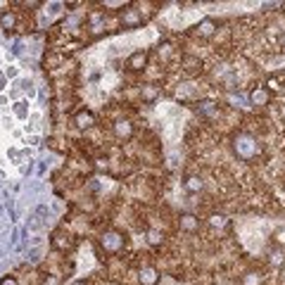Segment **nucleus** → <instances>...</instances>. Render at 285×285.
I'll return each mask as SVG.
<instances>
[{
  "instance_id": "1",
  "label": "nucleus",
  "mask_w": 285,
  "mask_h": 285,
  "mask_svg": "<svg viewBox=\"0 0 285 285\" xmlns=\"http://www.w3.org/2000/svg\"><path fill=\"white\" fill-rule=\"evenodd\" d=\"M230 147H233V154H236L238 160L243 162H254L262 154V143H259L252 133L247 131H238L233 133V138H230Z\"/></svg>"
},
{
  "instance_id": "2",
  "label": "nucleus",
  "mask_w": 285,
  "mask_h": 285,
  "mask_svg": "<svg viewBox=\"0 0 285 285\" xmlns=\"http://www.w3.org/2000/svg\"><path fill=\"white\" fill-rule=\"evenodd\" d=\"M97 245H100V250H102L105 254H119V252L126 247V236L117 228H110L100 236Z\"/></svg>"
},
{
  "instance_id": "3",
  "label": "nucleus",
  "mask_w": 285,
  "mask_h": 285,
  "mask_svg": "<svg viewBox=\"0 0 285 285\" xmlns=\"http://www.w3.org/2000/svg\"><path fill=\"white\" fill-rule=\"evenodd\" d=\"M119 21H121L124 29H140L143 21H145V17H143V12H140L138 7L126 5L124 10H121V14H119Z\"/></svg>"
},
{
  "instance_id": "4",
  "label": "nucleus",
  "mask_w": 285,
  "mask_h": 285,
  "mask_svg": "<svg viewBox=\"0 0 285 285\" xmlns=\"http://www.w3.org/2000/svg\"><path fill=\"white\" fill-rule=\"evenodd\" d=\"M112 133H114V138L117 140H131L133 138V133H136V126H133L131 119H126V117H119L112 121Z\"/></svg>"
},
{
  "instance_id": "5",
  "label": "nucleus",
  "mask_w": 285,
  "mask_h": 285,
  "mask_svg": "<svg viewBox=\"0 0 285 285\" xmlns=\"http://www.w3.org/2000/svg\"><path fill=\"white\" fill-rule=\"evenodd\" d=\"M147 60H150V53H147V50H136V53H131V55L126 57V69L131 71V74L145 71Z\"/></svg>"
},
{
  "instance_id": "6",
  "label": "nucleus",
  "mask_w": 285,
  "mask_h": 285,
  "mask_svg": "<svg viewBox=\"0 0 285 285\" xmlns=\"http://www.w3.org/2000/svg\"><path fill=\"white\" fill-rule=\"evenodd\" d=\"M216 31H219V21H216L214 17H204V19H202L200 24H195V29H193V34L197 36V38H204V41L214 38Z\"/></svg>"
},
{
  "instance_id": "7",
  "label": "nucleus",
  "mask_w": 285,
  "mask_h": 285,
  "mask_svg": "<svg viewBox=\"0 0 285 285\" xmlns=\"http://www.w3.org/2000/svg\"><path fill=\"white\" fill-rule=\"evenodd\" d=\"M160 278H162V273H160L157 266H152V264L140 266V271H138V283L140 285H160Z\"/></svg>"
},
{
  "instance_id": "8",
  "label": "nucleus",
  "mask_w": 285,
  "mask_h": 285,
  "mask_svg": "<svg viewBox=\"0 0 285 285\" xmlns=\"http://www.w3.org/2000/svg\"><path fill=\"white\" fill-rule=\"evenodd\" d=\"M50 245H53L57 252H69L71 247H74V238H71L69 233H64V230H57V233H53Z\"/></svg>"
},
{
  "instance_id": "9",
  "label": "nucleus",
  "mask_w": 285,
  "mask_h": 285,
  "mask_svg": "<svg viewBox=\"0 0 285 285\" xmlns=\"http://www.w3.org/2000/svg\"><path fill=\"white\" fill-rule=\"evenodd\" d=\"M74 124H76V128H81V131H91L93 126H95V114H93L91 110H79L76 114H74Z\"/></svg>"
},
{
  "instance_id": "10",
  "label": "nucleus",
  "mask_w": 285,
  "mask_h": 285,
  "mask_svg": "<svg viewBox=\"0 0 285 285\" xmlns=\"http://www.w3.org/2000/svg\"><path fill=\"white\" fill-rule=\"evenodd\" d=\"M178 228H181L183 233H197V230H200V216L190 214V212L181 214L178 216Z\"/></svg>"
},
{
  "instance_id": "11",
  "label": "nucleus",
  "mask_w": 285,
  "mask_h": 285,
  "mask_svg": "<svg viewBox=\"0 0 285 285\" xmlns=\"http://www.w3.org/2000/svg\"><path fill=\"white\" fill-rule=\"evenodd\" d=\"M183 188H186V193L190 195H200L202 190H204V178L197 174H188L186 178H183Z\"/></svg>"
},
{
  "instance_id": "12",
  "label": "nucleus",
  "mask_w": 285,
  "mask_h": 285,
  "mask_svg": "<svg viewBox=\"0 0 285 285\" xmlns=\"http://www.w3.org/2000/svg\"><path fill=\"white\" fill-rule=\"evenodd\" d=\"M207 226L214 230H228L230 228V219L226 214H221V212H214V214L207 216Z\"/></svg>"
},
{
  "instance_id": "13",
  "label": "nucleus",
  "mask_w": 285,
  "mask_h": 285,
  "mask_svg": "<svg viewBox=\"0 0 285 285\" xmlns=\"http://www.w3.org/2000/svg\"><path fill=\"white\" fill-rule=\"evenodd\" d=\"M269 100H271V93L266 91L264 86H257V88H252L250 102L254 105V107H264V105H269Z\"/></svg>"
},
{
  "instance_id": "14",
  "label": "nucleus",
  "mask_w": 285,
  "mask_h": 285,
  "mask_svg": "<svg viewBox=\"0 0 285 285\" xmlns=\"http://www.w3.org/2000/svg\"><path fill=\"white\" fill-rule=\"evenodd\" d=\"M160 95H162V88L157 84H145L143 88H140V100H143L145 105H152Z\"/></svg>"
},
{
  "instance_id": "15",
  "label": "nucleus",
  "mask_w": 285,
  "mask_h": 285,
  "mask_svg": "<svg viewBox=\"0 0 285 285\" xmlns=\"http://www.w3.org/2000/svg\"><path fill=\"white\" fill-rule=\"evenodd\" d=\"M14 27H17V14H14V10H3L0 12V29L12 31Z\"/></svg>"
},
{
  "instance_id": "16",
  "label": "nucleus",
  "mask_w": 285,
  "mask_h": 285,
  "mask_svg": "<svg viewBox=\"0 0 285 285\" xmlns=\"http://www.w3.org/2000/svg\"><path fill=\"white\" fill-rule=\"evenodd\" d=\"M264 273L262 271H245L243 278H240V285H264Z\"/></svg>"
},
{
  "instance_id": "17",
  "label": "nucleus",
  "mask_w": 285,
  "mask_h": 285,
  "mask_svg": "<svg viewBox=\"0 0 285 285\" xmlns=\"http://www.w3.org/2000/svg\"><path fill=\"white\" fill-rule=\"evenodd\" d=\"M195 110L200 112V114H207L209 117V114H216V112H219V105H216L214 100H200Z\"/></svg>"
},
{
  "instance_id": "18",
  "label": "nucleus",
  "mask_w": 285,
  "mask_h": 285,
  "mask_svg": "<svg viewBox=\"0 0 285 285\" xmlns=\"http://www.w3.org/2000/svg\"><path fill=\"white\" fill-rule=\"evenodd\" d=\"M264 88L269 93H280L285 88V86H283V79H280V76H269V81H266Z\"/></svg>"
},
{
  "instance_id": "19",
  "label": "nucleus",
  "mask_w": 285,
  "mask_h": 285,
  "mask_svg": "<svg viewBox=\"0 0 285 285\" xmlns=\"http://www.w3.org/2000/svg\"><path fill=\"white\" fill-rule=\"evenodd\" d=\"M147 243L152 245V247L162 245V243H164V233H162V230H157V228H150V230H147Z\"/></svg>"
},
{
  "instance_id": "20",
  "label": "nucleus",
  "mask_w": 285,
  "mask_h": 285,
  "mask_svg": "<svg viewBox=\"0 0 285 285\" xmlns=\"http://www.w3.org/2000/svg\"><path fill=\"white\" fill-rule=\"evenodd\" d=\"M273 243L280 245V247H285V226H283V228L273 230Z\"/></svg>"
},
{
  "instance_id": "21",
  "label": "nucleus",
  "mask_w": 285,
  "mask_h": 285,
  "mask_svg": "<svg viewBox=\"0 0 285 285\" xmlns=\"http://www.w3.org/2000/svg\"><path fill=\"white\" fill-rule=\"evenodd\" d=\"M43 285H62V278H60V276H53V273H48V276L43 278Z\"/></svg>"
},
{
  "instance_id": "22",
  "label": "nucleus",
  "mask_w": 285,
  "mask_h": 285,
  "mask_svg": "<svg viewBox=\"0 0 285 285\" xmlns=\"http://www.w3.org/2000/svg\"><path fill=\"white\" fill-rule=\"evenodd\" d=\"M283 252H271V264L273 266H283Z\"/></svg>"
},
{
  "instance_id": "23",
  "label": "nucleus",
  "mask_w": 285,
  "mask_h": 285,
  "mask_svg": "<svg viewBox=\"0 0 285 285\" xmlns=\"http://www.w3.org/2000/svg\"><path fill=\"white\" fill-rule=\"evenodd\" d=\"M0 285H19V278H17V276H3V278H0Z\"/></svg>"
},
{
  "instance_id": "24",
  "label": "nucleus",
  "mask_w": 285,
  "mask_h": 285,
  "mask_svg": "<svg viewBox=\"0 0 285 285\" xmlns=\"http://www.w3.org/2000/svg\"><path fill=\"white\" fill-rule=\"evenodd\" d=\"M278 45L285 50V29H283V31H280V34H278Z\"/></svg>"
},
{
  "instance_id": "25",
  "label": "nucleus",
  "mask_w": 285,
  "mask_h": 285,
  "mask_svg": "<svg viewBox=\"0 0 285 285\" xmlns=\"http://www.w3.org/2000/svg\"><path fill=\"white\" fill-rule=\"evenodd\" d=\"M95 167L97 169H107V160H95Z\"/></svg>"
},
{
  "instance_id": "26",
  "label": "nucleus",
  "mask_w": 285,
  "mask_h": 285,
  "mask_svg": "<svg viewBox=\"0 0 285 285\" xmlns=\"http://www.w3.org/2000/svg\"><path fill=\"white\" fill-rule=\"evenodd\" d=\"M71 285H91V283H88V280H74Z\"/></svg>"
}]
</instances>
